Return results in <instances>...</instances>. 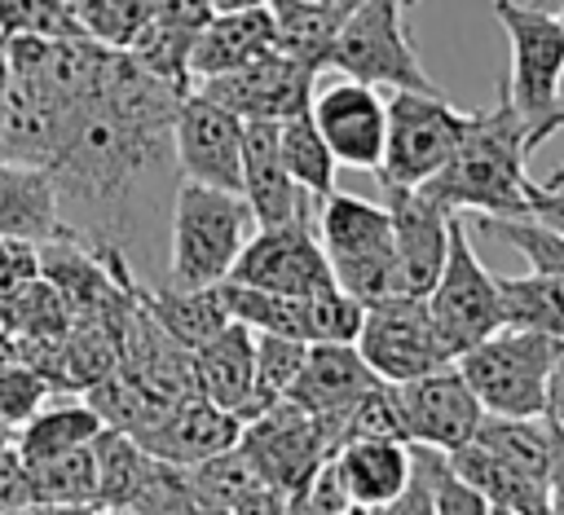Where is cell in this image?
Listing matches in <instances>:
<instances>
[{
  "label": "cell",
  "instance_id": "1",
  "mask_svg": "<svg viewBox=\"0 0 564 515\" xmlns=\"http://www.w3.org/2000/svg\"><path fill=\"white\" fill-rule=\"evenodd\" d=\"M185 92L159 84L128 48L115 53L101 97L70 123L48 163L66 229L97 242H123L145 176L172 154V114Z\"/></svg>",
  "mask_w": 564,
  "mask_h": 515
},
{
  "label": "cell",
  "instance_id": "2",
  "mask_svg": "<svg viewBox=\"0 0 564 515\" xmlns=\"http://www.w3.org/2000/svg\"><path fill=\"white\" fill-rule=\"evenodd\" d=\"M524 158H529V128L520 110L511 106L507 84H498V101L467 114L454 154L432 180H423V189L436 194L454 211L524 216L529 194H533Z\"/></svg>",
  "mask_w": 564,
  "mask_h": 515
},
{
  "label": "cell",
  "instance_id": "3",
  "mask_svg": "<svg viewBox=\"0 0 564 515\" xmlns=\"http://www.w3.org/2000/svg\"><path fill=\"white\" fill-rule=\"evenodd\" d=\"M454 365L480 396L485 414L533 418L546 409L551 383L564 365V339L529 326H498L480 343L463 348Z\"/></svg>",
  "mask_w": 564,
  "mask_h": 515
},
{
  "label": "cell",
  "instance_id": "4",
  "mask_svg": "<svg viewBox=\"0 0 564 515\" xmlns=\"http://www.w3.org/2000/svg\"><path fill=\"white\" fill-rule=\"evenodd\" d=\"M251 233H256V211L238 189H216L181 176L172 198L167 282L176 286L225 282Z\"/></svg>",
  "mask_w": 564,
  "mask_h": 515
},
{
  "label": "cell",
  "instance_id": "5",
  "mask_svg": "<svg viewBox=\"0 0 564 515\" xmlns=\"http://www.w3.org/2000/svg\"><path fill=\"white\" fill-rule=\"evenodd\" d=\"M313 229L326 251L335 286H344L352 299H361L370 308L392 295H405L397 246H392V216L383 202H366L357 194L330 189L317 202Z\"/></svg>",
  "mask_w": 564,
  "mask_h": 515
},
{
  "label": "cell",
  "instance_id": "6",
  "mask_svg": "<svg viewBox=\"0 0 564 515\" xmlns=\"http://www.w3.org/2000/svg\"><path fill=\"white\" fill-rule=\"evenodd\" d=\"M494 18L511 44V79H502L507 97L529 128V150H538L546 141V119L564 97V22L551 9L520 0H494Z\"/></svg>",
  "mask_w": 564,
  "mask_h": 515
},
{
  "label": "cell",
  "instance_id": "7",
  "mask_svg": "<svg viewBox=\"0 0 564 515\" xmlns=\"http://www.w3.org/2000/svg\"><path fill=\"white\" fill-rule=\"evenodd\" d=\"M405 0H361L335 31L330 66L357 84L370 88H419L436 92L432 75L419 62V48L410 40Z\"/></svg>",
  "mask_w": 564,
  "mask_h": 515
},
{
  "label": "cell",
  "instance_id": "8",
  "mask_svg": "<svg viewBox=\"0 0 564 515\" xmlns=\"http://www.w3.org/2000/svg\"><path fill=\"white\" fill-rule=\"evenodd\" d=\"M467 110L449 106L436 92L419 88H392L388 101V136H383V163H379V185H423L432 180L445 158L454 154L463 136Z\"/></svg>",
  "mask_w": 564,
  "mask_h": 515
},
{
  "label": "cell",
  "instance_id": "9",
  "mask_svg": "<svg viewBox=\"0 0 564 515\" xmlns=\"http://www.w3.org/2000/svg\"><path fill=\"white\" fill-rule=\"evenodd\" d=\"M436 330L445 335V343L454 348V357L471 343H480L485 335H494L498 326H507L502 317V295H498V277L480 264V255L471 251L467 238V211H454L449 224V251L445 264L436 273V282L423 295Z\"/></svg>",
  "mask_w": 564,
  "mask_h": 515
},
{
  "label": "cell",
  "instance_id": "10",
  "mask_svg": "<svg viewBox=\"0 0 564 515\" xmlns=\"http://www.w3.org/2000/svg\"><path fill=\"white\" fill-rule=\"evenodd\" d=\"M352 343L383 383H405L454 361V348L436 330L423 295H392L370 304Z\"/></svg>",
  "mask_w": 564,
  "mask_h": 515
},
{
  "label": "cell",
  "instance_id": "11",
  "mask_svg": "<svg viewBox=\"0 0 564 515\" xmlns=\"http://www.w3.org/2000/svg\"><path fill=\"white\" fill-rule=\"evenodd\" d=\"M238 445H242V449L260 462V471L273 480V489L282 493L286 511H295V502H300L308 475H313L317 462L335 449L330 436H326V427H322L308 409H300L295 401H286V396L273 401V405H264V409H256L251 418H242Z\"/></svg>",
  "mask_w": 564,
  "mask_h": 515
},
{
  "label": "cell",
  "instance_id": "12",
  "mask_svg": "<svg viewBox=\"0 0 564 515\" xmlns=\"http://www.w3.org/2000/svg\"><path fill=\"white\" fill-rule=\"evenodd\" d=\"M229 282L282 291V295H313V291L335 286L317 229L308 224L304 211L278 224H256V233L247 238V246L238 251L229 269Z\"/></svg>",
  "mask_w": 564,
  "mask_h": 515
},
{
  "label": "cell",
  "instance_id": "13",
  "mask_svg": "<svg viewBox=\"0 0 564 515\" xmlns=\"http://www.w3.org/2000/svg\"><path fill=\"white\" fill-rule=\"evenodd\" d=\"M172 158L185 180L238 189L242 185V119L216 97L189 88L172 114Z\"/></svg>",
  "mask_w": 564,
  "mask_h": 515
},
{
  "label": "cell",
  "instance_id": "14",
  "mask_svg": "<svg viewBox=\"0 0 564 515\" xmlns=\"http://www.w3.org/2000/svg\"><path fill=\"white\" fill-rule=\"evenodd\" d=\"M317 75L322 70L295 62L282 48H264V53L247 57L242 66H229V70L194 79V84H198V92L229 106L238 119H286L295 110H308Z\"/></svg>",
  "mask_w": 564,
  "mask_h": 515
},
{
  "label": "cell",
  "instance_id": "15",
  "mask_svg": "<svg viewBox=\"0 0 564 515\" xmlns=\"http://www.w3.org/2000/svg\"><path fill=\"white\" fill-rule=\"evenodd\" d=\"M397 409H401V431L405 440H423L436 449H458L476 436V423L485 418L480 396L471 392V383L463 379V370L449 361L432 374L392 383Z\"/></svg>",
  "mask_w": 564,
  "mask_h": 515
},
{
  "label": "cell",
  "instance_id": "16",
  "mask_svg": "<svg viewBox=\"0 0 564 515\" xmlns=\"http://www.w3.org/2000/svg\"><path fill=\"white\" fill-rule=\"evenodd\" d=\"M308 114H313V123H317V132L330 145L339 167L379 172L383 136H388V106L379 101V92L370 84H357L344 75V79L313 92Z\"/></svg>",
  "mask_w": 564,
  "mask_h": 515
},
{
  "label": "cell",
  "instance_id": "17",
  "mask_svg": "<svg viewBox=\"0 0 564 515\" xmlns=\"http://www.w3.org/2000/svg\"><path fill=\"white\" fill-rule=\"evenodd\" d=\"M388 194V216H392V246L401 264V286L405 295H427L436 282L445 251H449V224L454 207H445L436 194L423 185H383Z\"/></svg>",
  "mask_w": 564,
  "mask_h": 515
},
{
  "label": "cell",
  "instance_id": "18",
  "mask_svg": "<svg viewBox=\"0 0 564 515\" xmlns=\"http://www.w3.org/2000/svg\"><path fill=\"white\" fill-rule=\"evenodd\" d=\"M238 436H242V418L234 409H225V405H216L207 396H185V401H172L132 440H141L150 453H159L167 462L194 467V462H203V458L238 445Z\"/></svg>",
  "mask_w": 564,
  "mask_h": 515
},
{
  "label": "cell",
  "instance_id": "19",
  "mask_svg": "<svg viewBox=\"0 0 564 515\" xmlns=\"http://www.w3.org/2000/svg\"><path fill=\"white\" fill-rule=\"evenodd\" d=\"M216 9L207 0H154L150 9V22L141 26V35L128 44V53L137 57L141 70H150L159 84L176 88V92H189L194 88V75H189V48H194V35L203 31V22L212 18Z\"/></svg>",
  "mask_w": 564,
  "mask_h": 515
},
{
  "label": "cell",
  "instance_id": "20",
  "mask_svg": "<svg viewBox=\"0 0 564 515\" xmlns=\"http://www.w3.org/2000/svg\"><path fill=\"white\" fill-rule=\"evenodd\" d=\"M375 383H379V374L366 365L357 343H308L304 365H300L286 401L308 409L317 423H330L339 409H348Z\"/></svg>",
  "mask_w": 564,
  "mask_h": 515
},
{
  "label": "cell",
  "instance_id": "21",
  "mask_svg": "<svg viewBox=\"0 0 564 515\" xmlns=\"http://www.w3.org/2000/svg\"><path fill=\"white\" fill-rule=\"evenodd\" d=\"M242 198L256 211V224H278L304 211L300 185L291 180L278 145V119H242Z\"/></svg>",
  "mask_w": 564,
  "mask_h": 515
},
{
  "label": "cell",
  "instance_id": "22",
  "mask_svg": "<svg viewBox=\"0 0 564 515\" xmlns=\"http://www.w3.org/2000/svg\"><path fill=\"white\" fill-rule=\"evenodd\" d=\"M66 233L70 229L62 220V207H57V189H53L48 167L0 158V238L44 246V242L66 238Z\"/></svg>",
  "mask_w": 564,
  "mask_h": 515
},
{
  "label": "cell",
  "instance_id": "23",
  "mask_svg": "<svg viewBox=\"0 0 564 515\" xmlns=\"http://www.w3.org/2000/svg\"><path fill=\"white\" fill-rule=\"evenodd\" d=\"M194 383H198V396L247 418L251 392H256V330L242 321H229L207 343H198L194 348Z\"/></svg>",
  "mask_w": 564,
  "mask_h": 515
},
{
  "label": "cell",
  "instance_id": "24",
  "mask_svg": "<svg viewBox=\"0 0 564 515\" xmlns=\"http://www.w3.org/2000/svg\"><path fill=\"white\" fill-rule=\"evenodd\" d=\"M189 484H194L198 511H286L282 493L273 489V480L260 471V462L242 445H229L194 462Z\"/></svg>",
  "mask_w": 564,
  "mask_h": 515
},
{
  "label": "cell",
  "instance_id": "25",
  "mask_svg": "<svg viewBox=\"0 0 564 515\" xmlns=\"http://www.w3.org/2000/svg\"><path fill=\"white\" fill-rule=\"evenodd\" d=\"M405 445H410V475L388 511H397V515H405V511H414V515H485L480 493L458 475V467L445 449L423 445V440H405Z\"/></svg>",
  "mask_w": 564,
  "mask_h": 515
},
{
  "label": "cell",
  "instance_id": "26",
  "mask_svg": "<svg viewBox=\"0 0 564 515\" xmlns=\"http://www.w3.org/2000/svg\"><path fill=\"white\" fill-rule=\"evenodd\" d=\"M273 48V9L247 4V9H216L189 48V75L207 79L229 66H242L247 57Z\"/></svg>",
  "mask_w": 564,
  "mask_h": 515
},
{
  "label": "cell",
  "instance_id": "27",
  "mask_svg": "<svg viewBox=\"0 0 564 515\" xmlns=\"http://www.w3.org/2000/svg\"><path fill=\"white\" fill-rule=\"evenodd\" d=\"M357 511H388L410 475V445L397 436H357L335 449Z\"/></svg>",
  "mask_w": 564,
  "mask_h": 515
},
{
  "label": "cell",
  "instance_id": "28",
  "mask_svg": "<svg viewBox=\"0 0 564 515\" xmlns=\"http://www.w3.org/2000/svg\"><path fill=\"white\" fill-rule=\"evenodd\" d=\"M101 414L88 405V396H44L18 427H13V453L22 462H40L53 458L62 449L88 445L101 431Z\"/></svg>",
  "mask_w": 564,
  "mask_h": 515
},
{
  "label": "cell",
  "instance_id": "29",
  "mask_svg": "<svg viewBox=\"0 0 564 515\" xmlns=\"http://www.w3.org/2000/svg\"><path fill=\"white\" fill-rule=\"evenodd\" d=\"M458 475L480 493L485 511H507V515H538V511H551L546 502V484H538L533 475L516 471L507 458L489 453L485 445L467 440L458 449H449Z\"/></svg>",
  "mask_w": 564,
  "mask_h": 515
},
{
  "label": "cell",
  "instance_id": "30",
  "mask_svg": "<svg viewBox=\"0 0 564 515\" xmlns=\"http://www.w3.org/2000/svg\"><path fill=\"white\" fill-rule=\"evenodd\" d=\"M132 291H137V286H132ZM137 299H141V308H145L181 348H189V352L234 321L229 308H225V299H220V282H216V286H176V282H167V286H159V291H137Z\"/></svg>",
  "mask_w": 564,
  "mask_h": 515
},
{
  "label": "cell",
  "instance_id": "31",
  "mask_svg": "<svg viewBox=\"0 0 564 515\" xmlns=\"http://www.w3.org/2000/svg\"><path fill=\"white\" fill-rule=\"evenodd\" d=\"M476 445H485L489 453L507 458L516 471L533 475L538 484H546L551 471V453H555V431L546 423V414L533 418H511V414H485L476 423Z\"/></svg>",
  "mask_w": 564,
  "mask_h": 515
},
{
  "label": "cell",
  "instance_id": "32",
  "mask_svg": "<svg viewBox=\"0 0 564 515\" xmlns=\"http://www.w3.org/2000/svg\"><path fill=\"white\" fill-rule=\"evenodd\" d=\"M93 462H97V511H128L154 453L128 431L101 427L93 436Z\"/></svg>",
  "mask_w": 564,
  "mask_h": 515
},
{
  "label": "cell",
  "instance_id": "33",
  "mask_svg": "<svg viewBox=\"0 0 564 515\" xmlns=\"http://www.w3.org/2000/svg\"><path fill=\"white\" fill-rule=\"evenodd\" d=\"M26 475H31L35 511H44V506H88V511H97L93 440L88 445H75V449H62L53 458L26 462Z\"/></svg>",
  "mask_w": 564,
  "mask_h": 515
},
{
  "label": "cell",
  "instance_id": "34",
  "mask_svg": "<svg viewBox=\"0 0 564 515\" xmlns=\"http://www.w3.org/2000/svg\"><path fill=\"white\" fill-rule=\"evenodd\" d=\"M278 145H282V163L291 172V180L300 185V194H308L313 202H322L335 189V154L322 141L317 123L308 110H295L286 119H278Z\"/></svg>",
  "mask_w": 564,
  "mask_h": 515
},
{
  "label": "cell",
  "instance_id": "35",
  "mask_svg": "<svg viewBox=\"0 0 564 515\" xmlns=\"http://www.w3.org/2000/svg\"><path fill=\"white\" fill-rule=\"evenodd\" d=\"M220 299L229 308L234 321L251 326V330H269V335H291L308 343V313H304V295H282V291H260V286H242V282H220Z\"/></svg>",
  "mask_w": 564,
  "mask_h": 515
},
{
  "label": "cell",
  "instance_id": "36",
  "mask_svg": "<svg viewBox=\"0 0 564 515\" xmlns=\"http://www.w3.org/2000/svg\"><path fill=\"white\" fill-rule=\"evenodd\" d=\"M502 317L507 326H529L564 339V277L560 273H529V277H498Z\"/></svg>",
  "mask_w": 564,
  "mask_h": 515
},
{
  "label": "cell",
  "instance_id": "37",
  "mask_svg": "<svg viewBox=\"0 0 564 515\" xmlns=\"http://www.w3.org/2000/svg\"><path fill=\"white\" fill-rule=\"evenodd\" d=\"M476 224H480V233L520 251L533 264V273H560L564 277V233L560 229L542 224L529 211L524 216H476Z\"/></svg>",
  "mask_w": 564,
  "mask_h": 515
},
{
  "label": "cell",
  "instance_id": "38",
  "mask_svg": "<svg viewBox=\"0 0 564 515\" xmlns=\"http://www.w3.org/2000/svg\"><path fill=\"white\" fill-rule=\"evenodd\" d=\"M304 352L308 343L304 339H291V335H269V330H256V392H251V414L282 401L304 365ZM247 414V418H251Z\"/></svg>",
  "mask_w": 564,
  "mask_h": 515
},
{
  "label": "cell",
  "instance_id": "39",
  "mask_svg": "<svg viewBox=\"0 0 564 515\" xmlns=\"http://www.w3.org/2000/svg\"><path fill=\"white\" fill-rule=\"evenodd\" d=\"M150 9H154V0H79L75 22L97 44L128 48L141 35V26L150 22Z\"/></svg>",
  "mask_w": 564,
  "mask_h": 515
},
{
  "label": "cell",
  "instance_id": "40",
  "mask_svg": "<svg viewBox=\"0 0 564 515\" xmlns=\"http://www.w3.org/2000/svg\"><path fill=\"white\" fill-rule=\"evenodd\" d=\"M0 35H84L62 0H0Z\"/></svg>",
  "mask_w": 564,
  "mask_h": 515
},
{
  "label": "cell",
  "instance_id": "41",
  "mask_svg": "<svg viewBox=\"0 0 564 515\" xmlns=\"http://www.w3.org/2000/svg\"><path fill=\"white\" fill-rule=\"evenodd\" d=\"M295 511H313V515H348V511H357V506H352V493H348V484H344V471H339V462H335V449H330V453L317 462V471L308 475V484H304Z\"/></svg>",
  "mask_w": 564,
  "mask_h": 515
},
{
  "label": "cell",
  "instance_id": "42",
  "mask_svg": "<svg viewBox=\"0 0 564 515\" xmlns=\"http://www.w3.org/2000/svg\"><path fill=\"white\" fill-rule=\"evenodd\" d=\"M48 392H53V387H48V379H44L35 365H18V361L0 365V414H4L13 427H18Z\"/></svg>",
  "mask_w": 564,
  "mask_h": 515
},
{
  "label": "cell",
  "instance_id": "43",
  "mask_svg": "<svg viewBox=\"0 0 564 515\" xmlns=\"http://www.w3.org/2000/svg\"><path fill=\"white\" fill-rule=\"evenodd\" d=\"M4 511H35V497H31V475H26V462L9 449H0V515Z\"/></svg>",
  "mask_w": 564,
  "mask_h": 515
},
{
  "label": "cell",
  "instance_id": "44",
  "mask_svg": "<svg viewBox=\"0 0 564 515\" xmlns=\"http://www.w3.org/2000/svg\"><path fill=\"white\" fill-rule=\"evenodd\" d=\"M273 13H313L326 22H344L361 0H264Z\"/></svg>",
  "mask_w": 564,
  "mask_h": 515
},
{
  "label": "cell",
  "instance_id": "45",
  "mask_svg": "<svg viewBox=\"0 0 564 515\" xmlns=\"http://www.w3.org/2000/svg\"><path fill=\"white\" fill-rule=\"evenodd\" d=\"M529 216H538L542 224H551V229L564 233V198L551 194V189H542L538 180H533V194H529Z\"/></svg>",
  "mask_w": 564,
  "mask_h": 515
},
{
  "label": "cell",
  "instance_id": "46",
  "mask_svg": "<svg viewBox=\"0 0 564 515\" xmlns=\"http://www.w3.org/2000/svg\"><path fill=\"white\" fill-rule=\"evenodd\" d=\"M546 423L555 427V436L564 440V365H560V374H555V383H551V396H546Z\"/></svg>",
  "mask_w": 564,
  "mask_h": 515
},
{
  "label": "cell",
  "instance_id": "47",
  "mask_svg": "<svg viewBox=\"0 0 564 515\" xmlns=\"http://www.w3.org/2000/svg\"><path fill=\"white\" fill-rule=\"evenodd\" d=\"M560 128H564V97H560V106H555V110H551V119H546V136H551V132H560Z\"/></svg>",
  "mask_w": 564,
  "mask_h": 515
},
{
  "label": "cell",
  "instance_id": "48",
  "mask_svg": "<svg viewBox=\"0 0 564 515\" xmlns=\"http://www.w3.org/2000/svg\"><path fill=\"white\" fill-rule=\"evenodd\" d=\"M212 9H247V4H264V0H207Z\"/></svg>",
  "mask_w": 564,
  "mask_h": 515
},
{
  "label": "cell",
  "instance_id": "49",
  "mask_svg": "<svg viewBox=\"0 0 564 515\" xmlns=\"http://www.w3.org/2000/svg\"><path fill=\"white\" fill-rule=\"evenodd\" d=\"M9 445H13V423L0 414V449H9Z\"/></svg>",
  "mask_w": 564,
  "mask_h": 515
},
{
  "label": "cell",
  "instance_id": "50",
  "mask_svg": "<svg viewBox=\"0 0 564 515\" xmlns=\"http://www.w3.org/2000/svg\"><path fill=\"white\" fill-rule=\"evenodd\" d=\"M529 4H538V9H551V13H555V9H564V0H529Z\"/></svg>",
  "mask_w": 564,
  "mask_h": 515
},
{
  "label": "cell",
  "instance_id": "51",
  "mask_svg": "<svg viewBox=\"0 0 564 515\" xmlns=\"http://www.w3.org/2000/svg\"><path fill=\"white\" fill-rule=\"evenodd\" d=\"M555 18H560V22H564V9H555Z\"/></svg>",
  "mask_w": 564,
  "mask_h": 515
},
{
  "label": "cell",
  "instance_id": "52",
  "mask_svg": "<svg viewBox=\"0 0 564 515\" xmlns=\"http://www.w3.org/2000/svg\"><path fill=\"white\" fill-rule=\"evenodd\" d=\"M410 4H419V0H405V9H410Z\"/></svg>",
  "mask_w": 564,
  "mask_h": 515
}]
</instances>
